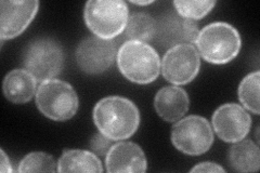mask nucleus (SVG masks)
Returning <instances> with one entry per match:
<instances>
[{"mask_svg":"<svg viewBox=\"0 0 260 173\" xmlns=\"http://www.w3.org/2000/svg\"><path fill=\"white\" fill-rule=\"evenodd\" d=\"M195 44L199 54L205 61L226 64L239 54L242 40L234 26L225 22H215L199 31Z\"/></svg>","mask_w":260,"mask_h":173,"instance_id":"3","label":"nucleus"},{"mask_svg":"<svg viewBox=\"0 0 260 173\" xmlns=\"http://www.w3.org/2000/svg\"><path fill=\"white\" fill-rule=\"evenodd\" d=\"M128 18V6L123 0H90L85 6L86 25L102 39L113 40L125 31Z\"/></svg>","mask_w":260,"mask_h":173,"instance_id":"4","label":"nucleus"},{"mask_svg":"<svg viewBox=\"0 0 260 173\" xmlns=\"http://www.w3.org/2000/svg\"><path fill=\"white\" fill-rule=\"evenodd\" d=\"M58 172H103L96 154L85 150L64 151L58 161Z\"/></svg>","mask_w":260,"mask_h":173,"instance_id":"16","label":"nucleus"},{"mask_svg":"<svg viewBox=\"0 0 260 173\" xmlns=\"http://www.w3.org/2000/svg\"><path fill=\"white\" fill-rule=\"evenodd\" d=\"M132 3L137 6H149V5L153 4V2H132Z\"/></svg>","mask_w":260,"mask_h":173,"instance_id":"25","label":"nucleus"},{"mask_svg":"<svg viewBox=\"0 0 260 173\" xmlns=\"http://www.w3.org/2000/svg\"><path fill=\"white\" fill-rule=\"evenodd\" d=\"M162 76L176 86L189 84L201 68L200 54L193 45H179L170 48L160 63Z\"/></svg>","mask_w":260,"mask_h":173,"instance_id":"8","label":"nucleus"},{"mask_svg":"<svg viewBox=\"0 0 260 173\" xmlns=\"http://www.w3.org/2000/svg\"><path fill=\"white\" fill-rule=\"evenodd\" d=\"M190 106L189 95L180 87H164L154 98V107L159 116L168 122L180 120L188 113Z\"/></svg>","mask_w":260,"mask_h":173,"instance_id":"14","label":"nucleus"},{"mask_svg":"<svg viewBox=\"0 0 260 173\" xmlns=\"http://www.w3.org/2000/svg\"><path fill=\"white\" fill-rule=\"evenodd\" d=\"M199 31L194 21L182 18L178 13H169L156 23L154 37L161 47L170 49L179 45L195 44Z\"/></svg>","mask_w":260,"mask_h":173,"instance_id":"12","label":"nucleus"},{"mask_svg":"<svg viewBox=\"0 0 260 173\" xmlns=\"http://www.w3.org/2000/svg\"><path fill=\"white\" fill-rule=\"evenodd\" d=\"M172 142L183 154L199 156L208 152L213 145V129L206 118L191 115L175 123L172 129Z\"/></svg>","mask_w":260,"mask_h":173,"instance_id":"7","label":"nucleus"},{"mask_svg":"<svg viewBox=\"0 0 260 173\" xmlns=\"http://www.w3.org/2000/svg\"><path fill=\"white\" fill-rule=\"evenodd\" d=\"M105 164L110 173H143L148 168L144 152L139 145L134 142H119L111 146L105 156Z\"/></svg>","mask_w":260,"mask_h":173,"instance_id":"13","label":"nucleus"},{"mask_svg":"<svg viewBox=\"0 0 260 173\" xmlns=\"http://www.w3.org/2000/svg\"><path fill=\"white\" fill-rule=\"evenodd\" d=\"M19 172H55L58 163L51 155L43 152H34L26 155L19 164Z\"/></svg>","mask_w":260,"mask_h":173,"instance_id":"20","label":"nucleus"},{"mask_svg":"<svg viewBox=\"0 0 260 173\" xmlns=\"http://www.w3.org/2000/svg\"><path fill=\"white\" fill-rule=\"evenodd\" d=\"M259 87L260 73L254 72L243 78L239 87V98L243 106L255 115H259Z\"/></svg>","mask_w":260,"mask_h":173,"instance_id":"19","label":"nucleus"},{"mask_svg":"<svg viewBox=\"0 0 260 173\" xmlns=\"http://www.w3.org/2000/svg\"><path fill=\"white\" fill-rule=\"evenodd\" d=\"M23 65L37 81L56 77L63 70L64 52L52 38H37L30 41L23 53Z\"/></svg>","mask_w":260,"mask_h":173,"instance_id":"6","label":"nucleus"},{"mask_svg":"<svg viewBox=\"0 0 260 173\" xmlns=\"http://www.w3.org/2000/svg\"><path fill=\"white\" fill-rule=\"evenodd\" d=\"M36 78L26 70H13L7 74L3 89L7 100L14 104L29 102L36 95Z\"/></svg>","mask_w":260,"mask_h":173,"instance_id":"15","label":"nucleus"},{"mask_svg":"<svg viewBox=\"0 0 260 173\" xmlns=\"http://www.w3.org/2000/svg\"><path fill=\"white\" fill-rule=\"evenodd\" d=\"M35 97L40 113L54 121L71 119L79 107L78 95L74 88L60 79L40 82Z\"/></svg>","mask_w":260,"mask_h":173,"instance_id":"5","label":"nucleus"},{"mask_svg":"<svg viewBox=\"0 0 260 173\" xmlns=\"http://www.w3.org/2000/svg\"><path fill=\"white\" fill-rule=\"evenodd\" d=\"M117 57V48L114 40L96 36L81 40L76 50V61L79 68L89 75L107 72Z\"/></svg>","mask_w":260,"mask_h":173,"instance_id":"9","label":"nucleus"},{"mask_svg":"<svg viewBox=\"0 0 260 173\" xmlns=\"http://www.w3.org/2000/svg\"><path fill=\"white\" fill-rule=\"evenodd\" d=\"M117 65L124 77L138 85L155 80L160 71L159 55L145 43L128 40L117 51Z\"/></svg>","mask_w":260,"mask_h":173,"instance_id":"2","label":"nucleus"},{"mask_svg":"<svg viewBox=\"0 0 260 173\" xmlns=\"http://www.w3.org/2000/svg\"><path fill=\"white\" fill-rule=\"evenodd\" d=\"M211 122L219 139L224 142L235 143L248 134L251 117L243 106L226 103L215 111Z\"/></svg>","mask_w":260,"mask_h":173,"instance_id":"10","label":"nucleus"},{"mask_svg":"<svg viewBox=\"0 0 260 173\" xmlns=\"http://www.w3.org/2000/svg\"><path fill=\"white\" fill-rule=\"evenodd\" d=\"M93 121L99 132L111 141H121L135 134L140 125L136 104L123 96H107L93 109Z\"/></svg>","mask_w":260,"mask_h":173,"instance_id":"1","label":"nucleus"},{"mask_svg":"<svg viewBox=\"0 0 260 173\" xmlns=\"http://www.w3.org/2000/svg\"><path fill=\"white\" fill-rule=\"evenodd\" d=\"M90 146L96 155L107 156L109 150L111 148V140L108 139L107 136H104L102 133H99L91 139Z\"/></svg>","mask_w":260,"mask_h":173,"instance_id":"22","label":"nucleus"},{"mask_svg":"<svg viewBox=\"0 0 260 173\" xmlns=\"http://www.w3.org/2000/svg\"><path fill=\"white\" fill-rule=\"evenodd\" d=\"M230 166L238 172H257L260 167V151L251 140L235 142L229 150Z\"/></svg>","mask_w":260,"mask_h":173,"instance_id":"17","label":"nucleus"},{"mask_svg":"<svg viewBox=\"0 0 260 173\" xmlns=\"http://www.w3.org/2000/svg\"><path fill=\"white\" fill-rule=\"evenodd\" d=\"M155 20L151 15L144 12H137L128 18L125 35L128 40L148 44V41L155 36Z\"/></svg>","mask_w":260,"mask_h":173,"instance_id":"18","label":"nucleus"},{"mask_svg":"<svg viewBox=\"0 0 260 173\" xmlns=\"http://www.w3.org/2000/svg\"><path fill=\"white\" fill-rule=\"evenodd\" d=\"M191 172H225L220 164L215 162H201L191 169Z\"/></svg>","mask_w":260,"mask_h":173,"instance_id":"23","label":"nucleus"},{"mask_svg":"<svg viewBox=\"0 0 260 173\" xmlns=\"http://www.w3.org/2000/svg\"><path fill=\"white\" fill-rule=\"evenodd\" d=\"M216 3L213 0H206V2H186V0H176L174 6L177 13L188 20H201L207 15Z\"/></svg>","mask_w":260,"mask_h":173,"instance_id":"21","label":"nucleus"},{"mask_svg":"<svg viewBox=\"0 0 260 173\" xmlns=\"http://www.w3.org/2000/svg\"><path fill=\"white\" fill-rule=\"evenodd\" d=\"M0 155H2L0 156V170H2V172H4V173L12 172L13 169H12L11 161L4 150L0 151Z\"/></svg>","mask_w":260,"mask_h":173,"instance_id":"24","label":"nucleus"},{"mask_svg":"<svg viewBox=\"0 0 260 173\" xmlns=\"http://www.w3.org/2000/svg\"><path fill=\"white\" fill-rule=\"evenodd\" d=\"M39 9L37 0L25 2H8L0 3V38L2 40L12 39L20 36L25 30Z\"/></svg>","mask_w":260,"mask_h":173,"instance_id":"11","label":"nucleus"}]
</instances>
